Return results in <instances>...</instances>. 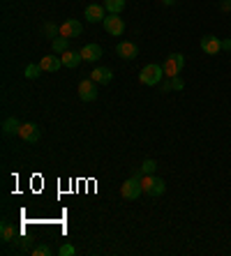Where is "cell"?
Returning a JSON list of instances; mask_svg holds the SVG:
<instances>
[{
	"instance_id": "2e32d148",
	"label": "cell",
	"mask_w": 231,
	"mask_h": 256,
	"mask_svg": "<svg viewBox=\"0 0 231 256\" xmlns=\"http://www.w3.org/2000/svg\"><path fill=\"white\" fill-rule=\"evenodd\" d=\"M0 238H3V242H14L17 240V228L10 224V222H3V226H0Z\"/></svg>"
},
{
	"instance_id": "e0dca14e",
	"label": "cell",
	"mask_w": 231,
	"mask_h": 256,
	"mask_svg": "<svg viewBox=\"0 0 231 256\" xmlns=\"http://www.w3.org/2000/svg\"><path fill=\"white\" fill-rule=\"evenodd\" d=\"M19 127H21V122H19L14 116H10V118L3 120V132H5L7 136H10V134H19Z\"/></svg>"
},
{
	"instance_id": "d6986e66",
	"label": "cell",
	"mask_w": 231,
	"mask_h": 256,
	"mask_svg": "<svg viewBox=\"0 0 231 256\" xmlns=\"http://www.w3.org/2000/svg\"><path fill=\"white\" fill-rule=\"evenodd\" d=\"M104 7L109 14H120L125 10V0H104Z\"/></svg>"
},
{
	"instance_id": "9c48e42d",
	"label": "cell",
	"mask_w": 231,
	"mask_h": 256,
	"mask_svg": "<svg viewBox=\"0 0 231 256\" xmlns=\"http://www.w3.org/2000/svg\"><path fill=\"white\" fill-rule=\"evenodd\" d=\"M81 30H83V26H81V21H77V18H67L65 24H60V35L67 37V40L79 37L81 35Z\"/></svg>"
},
{
	"instance_id": "cb8c5ba5",
	"label": "cell",
	"mask_w": 231,
	"mask_h": 256,
	"mask_svg": "<svg viewBox=\"0 0 231 256\" xmlns=\"http://www.w3.org/2000/svg\"><path fill=\"white\" fill-rule=\"evenodd\" d=\"M58 254L60 256H74V254H77V250H74L72 244H63V247L58 250Z\"/></svg>"
},
{
	"instance_id": "484cf974",
	"label": "cell",
	"mask_w": 231,
	"mask_h": 256,
	"mask_svg": "<svg viewBox=\"0 0 231 256\" xmlns=\"http://www.w3.org/2000/svg\"><path fill=\"white\" fill-rule=\"evenodd\" d=\"M171 78H166V81H164V84H162V92H171Z\"/></svg>"
},
{
	"instance_id": "5bb4252c",
	"label": "cell",
	"mask_w": 231,
	"mask_h": 256,
	"mask_svg": "<svg viewBox=\"0 0 231 256\" xmlns=\"http://www.w3.org/2000/svg\"><path fill=\"white\" fill-rule=\"evenodd\" d=\"M81 56L86 62H97V60L102 58V46L100 44H86V46L81 48Z\"/></svg>"
},
{
	"instance_id": "52a82bcc",
	"label": "cell",
	"mask_w": 231,
	"mask_h": 256,
	"mask_svg": "<svg viewBox=\"0 0 231 256\" xmlns=\"http://www.w3.org/2000/svg\"><path fill=\"white\" fill-rule=\"evenodd\" d=\"M199 46H201L203 54L217 56L219 51H222V40H219V37H215V35H203L201 42H199Z\"/></svg>"
},
{
	"instance_id": "7c38bea8",
	"label": "cell",
	"mask_w": 231,
	"mask_h": 256,
	"mask_svg": "<svg viewBox=\"0 0 231 256\" xmlns=\"http://www.w3.org/2000/svg\"><path fill=\"white\" fill-rule=\"evenodd\" d=\"M60 60H63V67L74 70V67H79L83 62V56H81V51H72V48H67L65 54H60Z\"/></svg>"
},
{
	"instance_id": "6da1fadb",
	"label": "cell",
	"mask_w": 231,
	"mask_h": 256,
	"mask_svg": "<svg viewBox=\"0 0 231 256\" xmlns=\"http://www.w3.org/2000/svg\"><path fill=\"white\" fill-rule=\"evenodd\" d=\"M162 76H164V70H162V65H157V62H150V65H146L139 72V81H141L143 86L162 84Z\"/></svg>"
},
{
	"instance_id": "8992f818",
	"label": "cell",
	"mask_w": 231,
	"mask_h": 256,
	"mask_svg": "<svg viewBox=\"0 0 231 256\" xmlns=\"http://www.w3.org/2000/svg\"><path fill=\"white\" fill-rule=\"evenodd\" d=\"M79 97L81 102H95L97 100V84L93 78H83L79 84Z\"/></svg>"
},
{
	"instance_id": "ffe728a7",
	"label": "cell",
	"mask_w": 231,
	"mask_h": 256,
	"mask_svg": "<svg viewBox=\"0 0 231 256\" xmlns=\"http://www.w3.org/2000/svg\"><path fill=\"white\" fill-rule=\"evenodd\" d=\"M42 72L44 70H42L40 62H30V65L26 67L24 74H26V78H37V76H42Z\"/></svg>"
},
{
	"instance_id": "44dd1931",
	"label": "cell",
	"mask_w": 231,
	"mask_h": 256,
	"mask_svg": "<svg viewBox=\"0 0 231 256\" xmlns=\"http://www.w3.org/2000/svg\"><path fill=\"white\" fill-rule=\"evenodd\" d=\"M155 168H157V162H155V160H146L141 166H139V173H141V176H150V173H155Z\"/></svg>"
},
{
	"instance_id": "9a60e30c",
	"label": "cell",
	"mask_w": 231,
	"mask_h": 256,
	"mask_svg": "<svg viewBox=\"0 0 231 256\" xmlns=\"http://www.w3.org/2000/svg\"><path fill=\"white\" fill-rule=\"evenodd\" d=\"M90 78H93L95 84H111L113 72L109 70V67H95V70L90 72Z\"/></svg>"
},
{
	"instance_id": "ac0fdd59",
	"label": "cell",
	"mask_w": 231,
	"mask_h": 256,
	"mask_svg": "<svg viewBox=\"0 0 231 256\" xmlns=\"http://www.w3.org/2000/svg\"><path fill=\"white\" fill-rule=\"evenodd\" d=\"M51 48H54V54L56 56H60V54H65L67 48H70V40H67V37H56L54 42H51Z\"/></svg>"
},
{
	"instance_id": "30bf717a",
	"label": "cell",
	"mask_w": 231,
	"mask_h": 256,
	"mask_svg": "<svg viewBox=\"0 0 231 256\" xmlns=\"http://www.w3.org/2000/svg\"><path fill=\"white\" fill-rule=\"evenodd\" d=\"M86 18H88L90 24H100V21H104L107 18V7L104 5H97V2H93V5L86 7Z\"/></svg>"
},
{
	"instance_id": "5b68a950",
	"label": "cell",
	"mask_w": 231,
	"mask_h": 256,
	"mask_svg": "<svg viewBox=\"0 0 231 256\" xmlns=\"http://www.w3.org/2000/svg\"><path fill=\"white\" fill-rule=\"evenodd\" d=\"M102 24H104V30L113 37H120L125 32V18H120V14H109Z\"/></svg>"
},
{
	"instance_id": "4fadbf2b",
	"label": "cell",
	"mask_w": 231,
	"mask_h": 256,
	"mask_svg": "<svg viewBox=\"0 0 231 256\" xmlns=\"http://www.w3.org/2000/svg\"><path fill=\"white\" fill-rule=\"evenodd\" d=\"M40 65L47 74H54V72H58L60 67H63V60H60V56H44V58L40 60Z\"/></svg>"
},
{
	"instance_id": "ba28073f",
	"label": "cell",
	"mask_w": 231,
	"mask_h": 256,
	"mask_svg": "<svg viewBox=\"0 0 231 256\" xmlns=\"http://www.w3.org/2000/svg\"><path fill=\"white\" fill-rule=\"evenodd\" d=\"M21 141L26 143H37L40 141V127L33 125V122H26V125L19 127V134H17Z\"/></svg>"
},
{
	"instance_id": "83f0119b",
	"label": "cell",
	"mask_w": 231,
	"mask_h": 256,
	"mask_svg": "<svg viewBox=\"0 0 231 256\" xmlns=\"http://www.w3.org/2000/svg\"><path fill=\"white\" fill-rule=\"evenodd\" d=\"M222 10H224V12H229V10H231V0H224V2H222Z\"/></svg>"
},
{
	"instance_id": "f1b7e54d",
	"label": "cell",
	"mask_w": 231,
	"mask_h": 256,
	"mask_svg": "<svg viewBox=\"0 0 231 256\" xmlns=\"http://www.w3.org/2000/svg\"><path fill=\"white\" fill-rule=\"evenodd\" d=\"M162 5H166V7H171V5H176V0H162Z\"/></svg>"
},
{
	"instance_id": "7402d4cb",
	"label": "cell",
	"mask_w": 231,
	"mask_h": 256,
	"mask_svg": "<svg viewBox=\"0 0 231 256\" xmlns=\"http://www.w3.org/2000/svg\"><path fill=\"white\" fill-rule=\"evenodd\" d=\"M33 256H51V247H49L47 242L37 244L35 250H33Z\"/></svg>"
},
{
	"instance_id": "8fae6325",
	"label": "cell",
	"mask_w": 231,
	"mask_h": 256,
	"mask_svg": "<svg viewBox=\"0 0 231 256\" xmlns=\"http://www.w3.org/2000/svg\"><path fill=\"white\" fill-rule=\"evenodd\" d=\"M116 54L123 60H134L136 56H139V46H136L134 42H120L118 46H116Z\"/></svg>"
},
{
	"instance_id": "d4e9b609",
	"label": "cell",
	"mask_w": 231,
	"mask_h": 256,
	"mask_svg": "<svg viewBox=\"0 0 231 256\" xmlns=\"http://www.w3.org/2000/svg\"><path fill=\"white\" fill-rule=\"evenodd\" d=\"M171 88H173V90H183V88H185V81H183L180 76H173V78H171Z\"/></svg>"
},
{
	"instance_id": "603a6c76",
	"label": "cell",
	"mask_w": 231,
	"mask_h": 256,
	"mask_svg": "<svg viewBox=\"0 0 231 256\" xmlns=\"http://www.w3.org/2000/svg\"><path fill=\"white\" fill-rule=\"evenodd\" d=\"M44 32H47L49 40H51L56 32H60V26H56V24H44Z\"/></svg>"
},
{
	"instance_id": "7a4b0ae2",
	"label": "cell",
	"mask_w": 231,
	"mask_h": 256,
	"mask_svg": "<svg viewBox=\"0 0 231 256\" xmlns=\"http://www.w3.org/2000/svg\"><path fill=\"white\" fill-rule=\"evenodd\" d=\"M141 173L136 171L134 176H132L130 180H125L123 187H120V194H123V198H127V201H136V198L141 196Z\"/></svg>"
},
{
	"instance_id": "4316f807",
	"label": "cell",
	"mask_w": 231,
	"mask_h": 256,
	"mask_svg": "<svg viewBox=\"0 0 231 256\" xmlns=\"http://www.w3.org/2000/svg\"><path fill=\"white\" fill-rule=\"evenodd\" d=\"M222 51H231V40H222Z\"/></svg>"
},
{
	"instance_id": "277c9868",
	"label": "cell",
	"mask_w": 231,
	"mask_h": 256,
	"mask_svg": "<svg viewBox=\"0 0 231 256\" xmlns=\"http://www.w3.org/2000/svg\"><path fill=\"white\" fill-rule=\"evenodd\" d=\"M183 67H185V56L183 54H169L166 60L162 62V70H164L166 78L180 76V70H183Z\"/></svg>"
},
{
	"instance_id": "3957f363",
	"label": "cell",
	"mask_w": 231,
	"mask_h": 256,
	"mask_svg": "<svg viewBox=\"0 0 231 256\" xmlns=\"http://www.w3.org/2000/svg\"><path fill=\"white\" fill-rule=\"evenodd\" d=\"M141 187H143V194H148V196H162L166 192V182L157 176H141Z\"/></svg>"
}]
</instances>
